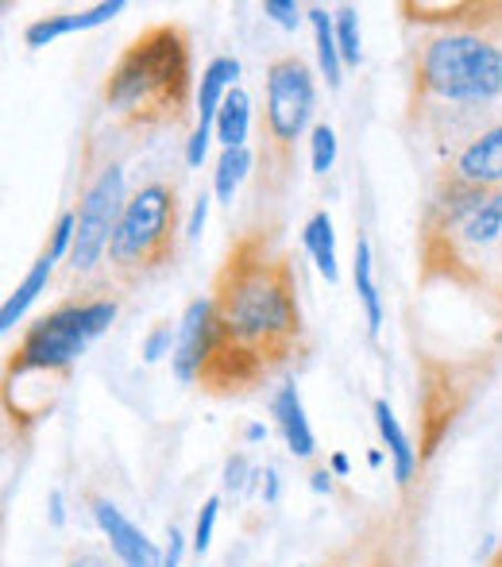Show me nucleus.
Wrapping results in <instances>:
<instances>
[{"label":"nucleus","instance_id":"1","mask_svg":"<svg viewBox=\"0 0 502 567\" xmlns=\"http://www.w3.org/2000/svg\"><path fill=\"white\" fill-rule=\"evenodd\" d=\"M213 348L202 386L244 394L286 367L301 348V306L294 259L267 236L244 231L213 278Z\"/></svg>","mask_w":502,"mask_h":567},{"label":"nucleus","instance_id":"2","mask_svg":"<svg viewBox=\"0 0 502 567\" xmlns=\"http://www.w3.org/2000/svg\"><path fill=\"white\" fill-rule=\"evenodd\" d=\"M421 275L502 301V189L444 182L421 228Z\"/></svg>","mask_w":502,"mask_h":567},{"label":"nucleus","instance_id":"3","mask_svg":"<svg viewBox=\"0 0 502 567\" xmlns=\"http://www.w3.org/2000/svg\"><path fill=\"white\" fill-rule=\"evenodd\" d=\"M105 109L127 132L174 127L194 109V47L182 23H155L135 35L105 78Z\"/></svg>","mask_w":502,"mask_h":567},{"label":"nucleus","instance_id":"4","mask_svg":"<svg viewBox=\"0 0 502 567\" xmlns=\"http://www.w3.org/2000/svg\"><path fill=\"white\" fill-rule=\"evenodd\" d=\"M178 247V189L147 182L127 197L109 244V275L116 286H140L174 262Z\"/></svg>","mask_w":502,"mask_h":567},{"label":"nucleus","instance_id":"5","mask_svg":"<svg viewBox=\"0 0 502 567\" xmlns=\"http://www.w3.org/2000/svg\"><path fill=\"white\" fill-rule=\"evenodd\" d=\"M317 109L314 70L298 54H283L267 66V105H263V147H259V194H283L294 174L298 140L306 135Z\"/></svg>","mask_w":502,"mask_h":567},{"label":"nucleus","instance_id":"6","mask_svg":"<svg viewBox=\"0 0 502 567\" xmlns=\"http://www.w3.org/2000/svg\"><path fill=\"white\" fill-rule=\"evenodd\" d=\"M413 85L449 105H488L502 93V47L472 31L433 35L418 54Z\"/></svg>","mask_w":502,"mask_h":567},{"label":"nucleus","instance_id":"7","mask_svg":"<svg viewBox=\"0 0 502 567\" xmlns=\"http://www.w3.org/2000/svg\"><path fill=\"white\" fill-rule=\"evenodd\" d=\"M116 321V301L113 298H85V301H66V306L51 309L47 317H39L23 340L16 343L12 359L4 367V382L16 386L28 374H62L82 359V351L90 348L101 332H109V324Z\"/></svg>","mask_w":502,"mask_h":567},{"label":"nucleus","instance_id":"8","mask_svg":"<svg viewBox=\"0 0 502 567\" xmlns=\"http://www.w3.org/2000/svg\"><path fill=\"white\" fill-rule=\"evenodd\" d=\"M124 205V171L116 163H109L85 186L82 205H78V236L66 259L70 278H90L101 267V259L109 255V244H113V231L121 225Z\"/></svg>","mask_w":502,"mask_h":567},{"label":"nucleus","instance_id":"9","mask_svg":"<svg viewBox=\"0 0 502 567\" xmlns=\"http://www.w3.org/2000/svg\"><path fill=\"white\" fill-rule=\"evenodd\" d=\"M236 78H240V62L233 54H221L213 59L209 66L202 70V85H197V127L186 143V163L202 166L205 163V151H209V132L217 127V113L225 105V97L236 90Z\"/></svg>","mask_w":502,"mask_h":567},{"label":"nucleus","instance_id":"10","mask_svg":"<svg viewBox=\"0 0 502 567\" xmlns=\"http://www.w3.org/2000/svg\"><path fill=\"white\" fill-rule=\"evenodd\" d=\"M209 348H213V301L194 298L178 321V343H174V355H171L174 379L186 382V386L202 382Z\"/></svg>","mask_w":502,"mask_h":567},{"label":"nucleus","instance_id":"11","mask_svg":"<svg viewBox=\"0 0 502 567\" xmlns=\"http://www.w3.org/2000/svg\"><path fill=\"white\" fill-rule=\"evenodd\" d=\"M90 506H93V522L101 525V533L109 537V548L121 556L124 567H163V553H158L155 540H147V533L135 529L113 502L93 494Z\"/></svg>","mask_w":502,"mask_h":567},{"label":"nucleus","instance_id":"12","mask_svg":"<svg viewBox=\"0 0 502 567\" xmlns=\"http://www.w3.org/2000/svg\"><path fill=\"white\" fill-rule=\"evenodd\" d=\"M457 182L468 186H483V189H499L502 186V124L480 132L457 158Z\"/></svg>","mask_w":502,"mask_h":567},{"label":"nucleus","instance_id":"13","mask_svg":"<svg viewBox=\"0 0 502 567\" xmlns=\"http://www.w3.org/2000/svg\"><path fill=\"white\" fill-rule=\"evenodd\" d=\"M124 8H127L124 0H109V4L90 8V12H62V16H43V20H35L28 31H23V39H28V47H47V43H54V39H62V35H74V31L101 28V23L116 20V16H121Z\"/></svg>","mask_w":502,"mask_h":567},{"label":"nucleus","instance_id":"14","mask_svg":"<svg viewBox=\"0 0 502 567\" xmlns=\"http://www.w3.org/2000/svg\"><path fill=\"white\" fill-rule=\"evenodd\" d=\"M270 413H275L278 429H283L286 449L298 455V460H309L317 441H314V429H309V421H306V405H301V394L294 382H286V386L278 390L275 402H270Z\"/></svg>","mask_w":502,"mask_h":567},{"label":"nucleus","instance_id":"15","mask_svg":"<svg viewBox=\"0 0 502 567\" xmlns=\"http://www.w3.org/2000/svg\"><path fill=\"white\" fill-rule=\"evenodd\" d=\"M51 275H54V259L43 251L35 262H31V270L23 275V282L16 286L12 293H8L4 309H0V332H12L16 324H20V317L28 313L31 306H35L39 293H47V282H51Z\"/></svg>","mask_w":502,"mask_h":567},{"label":"nucleus","instance_id":"16","mask_svg":"<svg viewBox=\"0 0 502 567\" xmlns=\"http://www.w3.org/2000/svg\"><path fill=\"white\" fill-rule=\"evenodd\" d=\"M376 425H379V436L382 444L390 449V460H395V483L398 486H410L413 471H418V455L410 449V436L402 433V425H398L395 410H390L387 402H376Z\"/></svg>","mask_w":502,"mask_h":567},{"label":"nucleus","instance_id":"17","mask_svg":"<svg viewBox=\"0 0 502 567\" xmlns=\"http://www.w3.org/2000/svg\"><path fill=\"white\" fill-rule=\"evenodd\" d=\"M301 244H306L309 259H314V267L321 270L325 282H337L340 270H337V236H332V217L325 209H317L314 217L306 220V228H301Z\"/></svg>","mask_w":502,"mask_h":567},{"label":"nucleus","instance_id":"18","mask_svg":"<svg viewBox=\"0 0 502 567\" xmlns=\"http://www.w3.org/2000/svg\"><path fill=\"white\" fill-rule=\"evenodd\" d=\"M306 16H309V28H314L317 62H321L325 82H329L332 90H340V66H345V59H340V47H337V16H329L321 4H314Z\"/></svg>","mask_w":502,"mask_h":567},{"label":"nucleus","instance_id":"19","mask_svg":"<svg viewBox=\"0 0 502 567\" xmlns=\"http://www.w3.org/2000/svg\"><path fill=\"white\" fill-rule=\"evenodd\" d=\"M248 127H252V97L236 85L217 113V140L225 147H244L248 143Z\"/></svg>","mask_w":502,"mask_h":567},{"label":"nucleus","instance_id":"20","mask_svg":"<svg viewBox=\"0 0 502 567\" xmlns=\"http://www.w3.org/2000/svg\"><path fill=\"white\" fill-rule=\"evenodd\" d=\"M356 293L363 301V313H368V332L379 337L382 329V298H379V286H376V275H371V244L360 239L356 244Z\"/></svg>","mask_w":502,"mask_h":567},{"label":"nucleus","instance_id":"21","mask_svg":"<svg viewBox=\"0 0 502 567\" xmlns=\"http://www.w3.org/2000/svg\"><path fill=\"white\" fill-rule=\"evenodd\" d=\"M252 163H255V158H252L248 147H225V151H221L217 178H213V189H217L221 205H228V209H233V197H236V189H240V182L248 178Z\"/></svg>","mask_w":502,"mask_h":567},{"label":"nucleus","instance_id":"22","mask_svg":"<svg viewBox=\"0 0 502 567\" xmlns=\"http://www.w3.org/2000/svg\"><path fill=\"white\" fill-rule=\"evenodd\" d=\"M337 47H340V59L348 66H360L363 62V47H360V12L352 4H340L337 12Z\"/></svg>","mask_w":502,"mask_h":567},{"label":"nucleus","instance_id":"23","mask_svg":"<svg viewBox=\"0 0 502 567\" xmlns=\"http://www.w3.org/2000/svg\"><path fill=\"white\" fill-rule=\"evenodd\" d=\"M309 163H314V174H329L332 163H337V132L329 124L314 127V140H309Z\"/></svg>","mask_w":502,"mask_h":567},{"label":"nucleus","instance_id":"24","mask_svg":"<svg viewBox=\"0 0 502 567\" xmlns=\"http://www.w3.org/2000/svg\"><path fill=\"white\" fill-rule=\"evenodd\" d=\"M74 236H78V213L66 209L59 220H54V231H51V244H47V255L54 262L59 259H70V247H74Z\"/></svg>","mask_w":502,"mask_h":567},{"label":"nucleus","instance_id":"25","mask_svg":"<svg viewBox=\"0 0 502 567\" xmlns=\"http://www.w3.org/2000/svg\"><path fill=\"white\" fill-rule=\"evenodd\" d=\"M174 343H178V329H174L171 321H158L155 329L147 332V340H143V359L158 363L163 355H174Z\"/></svg>","mask_w":502,"mask_h":567},{"label":"nucleus","instance_id":"26","mask_svg":"<svg viewBox=\"0 0 502 567\" xmlns=\"http://www.w3.org/2000/svg\"><path fill=\"white\" fill-rule=\"evenodd\" d=\"M217 509H221V498L213 494V498H205L202 514H197V525H194V553L205 556L213 545V525H217Z\"/></svg>","mask_w":502,"mask_h":567},{"label":"nucleus","instance_id":"27","mask_svg":"<svg viewBox=\"0 0 502 567\" xmlns=\"http://www.w3.org/2000/svg\"><path fill=\"white\" fill-rule=\"evenodd\" d=\"M263 16H270L283 31H298L301 23V8L294 0H263Z\"/></svg>","mask_w":502,"mask_h":567},{"label":"nucleus","instance_id":"28","mask_svg":"<svg viewBox=\"0 0 502 567\" xmlns=\"http://www.w3.org/2000/svg\"><path fill=\"white\" fill-rule=\"evenodd\" d=\"M248 478H252V463H248V455H233V460L225 463V491L240 494L244 486H248Z\"/></svg>","mask_w":502,"mask_h":567},{"label":"nucleus","instance_id":"29","mask_svg":"<svg viewBox=\"0 0 502 567\" xmlns=\"http://www.w3.org/2000/svg\"><path fill=\"white\" fill-rule=\"evenodd\" d=\"M66 567H113V560L101 548H74L66 556Z\"/></svg>","mask_w":502,"mask_h":567},{"label":"nucleus","instance_id":"30","mask_svg":"<svg viewBox=\"0 0 502 567\" xmlns=\"http://www.w3.org/2000/svg\"><path fill=\"white\" fill-rule=\"evenodd\" d=\"M205 220H209V194H202L194 202V213H189V225H186V239H202Z\"/></svg>","mask_w":502,"mask_h":567},{"label":"nucleus","instance_id":"31","mask_svg":"<svg viewBox=\"0 0 502 567\" xmlns=\"http://www.w3.org/2000/svg\"><path fill=\"white\" fill-rule=\"evenodd\" d=\"M182 553H186V540H182V533L171 525V548L163 553V567H182Z\"/></svg>","mask_w":502,"mask_h":567},{"label":"nucleus","instance_id":"32","mask_svg":"<svg viewBox=\"0 0 502 567\" xmlns=\"http://www.w3.org/2000/svg\"><path fill=\"white\" fill-rule=\"evenodd\" d=\"M51 525H54V529H62V525H66V509H62V494L59 491H51Z\"/></svg>","mask_w":502,"mask_h":567},{"label":"nucleus","instance_id":"33","mask_svg":"<svg viewBox=\"0 0 502 567\" xmlns=\"http://www.w3.org/2000/svg\"><path fill=\"white\" fill-rule=\"evenodd\" d=\"M263 478H267V491H263V498L275 502V498H278V471H275V467H267V471H263Z\"/></svg>","mask_w":502,"mask_h":567},{"label":"nucleus","instance_id":"34","mask_svg":"<svg viewBox=\"0 0 502 567\" xmlns=\"http://www.w3.org/2000/svg\"><path fill=\"white\" fill-rule=\"evenodd\" d=\"M314 491H317V494H329V491H332V475H329L325 467H321V471H314Z\"/></svg>","mask_w":502,"mask_h":567},{"label":"nucleus","instance_id":"35","mask_svg":"<svg viewBox=\"0 0 502 567\" xmlns=\"http://www.w3.org/2000/svg\"><path fill=\"white\" fill-rule=\"evenodd\" d=\"M244 436H248L252 444L255 441H267V429H263V425H248V429H244Z\"/></svg>","mask_w":502,"mask_h":567},{"label":"nucleus","instance_id":"36","mask_svg":"<svg viewBox=\"0 0 502 567\" xmlns=\"http://www.w3.org/2000/svg\"><path fill=\"white\" fill-rule=\"evenodd\" d=\"M332 471H337V475H348V455L345 452L332 455Z\"/></svg>","mask_w":502,"mask_h":567},{"label":"nucleus","instance_id":"37","mask_svg":"<svg viewBox=\"0 0 502 567\" xmlns=\"http://www.w3.org/2000/svg\"><path fill=\"white\" fill-rule=\"evenodd\" d=\"M488 567H502V545H499V553H495V560H491Z\"/></svg>","mask_w":502,"mask_h":567}]
</instances>
